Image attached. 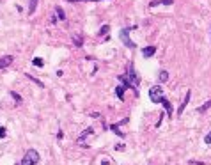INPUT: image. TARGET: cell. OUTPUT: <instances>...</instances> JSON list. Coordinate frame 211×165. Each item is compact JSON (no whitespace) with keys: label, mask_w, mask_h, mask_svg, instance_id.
<instances>
[{"label":"cell","mask_w":211,"mask_h":165,"mask_svg":"<svg viewBox=\"0 0 211 165\" xmlns=\"http://www.w3.org/2000/svg\"><path fill=\"white\" fill-rule=\"evenodd\" d=\"M133 29H137V27H135V25H130V27H124V29H121V30H119V37H121V41L124 43V46H126V48H131V50L137 48V44L130 39V32H131Z\"/></svg>","instance_id":"6da1fadb"},{"label":"cell","mask_w":211,"mask_h":165,"mask_svg":"<svg viewBox=\"0 0 211 165\" xmlns=\"http://www.w3.org/2000/svg\"><path fill=\"white\" fill-rule=\"evenodd\" d=\"M39 160H41V156H39V153L36 149H27V153H25V156L21 158L20 165H38Z\"/></svg>","instance_id":"7a4b0ae2"},{"label":"cell","mask_w":211,"mask_h":165,"mask_svg":"<svg viewBox=\"0 0 211 165\" xmlns=\"http://www.w3.org/2000/svg\"><path fill=\"white\" fill-rule=\"evenodd\" d=\"M163 89H161V85H153L151 89H149V99L153 101V103H161L163 101Z\"/></svg>","instance_id":"3957f363"},{"label":"cell","mask_w":211,"mask_h":165,"mask_svg":"<svg viewBox=\"0 0 211 165\" xmlns=\"http://www.w3.org/2000/svg\"><path fill=\"white\" fill-rule=\"evenodd\" d=\"M128 80L133 84L135 87L138 89V84H140V80H138V76H137V73H135V68H133V64H128Z\"/></svg>","instance_id":"277c9868"},{"label":"cell","mask_w":211,"mask_h":165,"mask_svg":"<svg viewBox=\"0 0 211 165\" xmlns=\"http://www.w3.org/2000/svg\"><path fill=\"white\" fill-rule=\"evenodd\" d=\"M92 133H94V130H92V128H85L82 133H80V137L77 139V144H78V146H85V142H83V140H85L89 135H92Z\"/></svg>","instance_id":"5b68a950"},{"label":"cell","mask_w":211,"mask_h":165,"mask_svg":"<svg viewBox=\"0 0 211 165\" xmlns=\"http://www.w3.org/2000/svg\"><path fill=\"white\" fill-rule=\"evenodd\" d=\"M13 60H14L13 55H4V57H0V69H5L7 66H11Z\"/></svg>","instance_id":"8992f818"},{"label":"cell","mask_w":211,"mask_h":165,"mask_svg":"<svg viewBox=\"0 0 211 165\" xmlns=\"http://www.w3.org/2000/svg\"><path fill=\"white\" fill-rule=\"evenodd\" d=\"M190 94H192V92H190V91H188V92H186V94H185V99H183V103H181V107L177 108V115H181V114L185 112V108H186V105H188V101H190Z\"/></svg>","instance_id":"52a82bcc"},{"label":"cell","mask_w":211,"mask_h":165,"mask_svg":"<svg viewBox=\"0 0 211 165\" xmlns=\"http://www.w3.org/2000/svg\"><path fill=\"white\" fill-rule=\"evenodd\" d=\"M174 0H153L149 4V7H156V5H172Z\"/></svg>","instance_id":"ba28073f"},{"label":"cell","mask_w":211,"mask_h":165,"mask_svg":"<svg viewBox=\"0 0 211 165\" xmlns=\"http://www.w3.org/2000/svg\"><path fill=\"white\" fill-rule=\"evenodd\" d=\"M154 52H156V46H146V48L142 50V55L147 59V57H153Z\"/></svg>","instance_id":"9c48e42d"},{"label":"cell","mask_w":211,"mask_h":165,"mask_svg":"<svg viewBox=\"0 0 211 165\" xmlns=\"http://www.w3.org/2000/svg\"><path fill=\"white\" fill-rule=\"evenodd\" d=\"M161 103H163V107H165V110H167V115H169V117H172L174 110H172V105H170V101H169L167 98H163V101H161Z\"/></svg>","instance_id":"30bf717a"},{"label":"cell","mask_w":211,"mask_h":165,"mask_svg":"<svg viewBox=\"0 0 211 165\" xmlns=\"http://www.w3.org/2000/svg\"><path fill=\"white\" fill-rule=\"evenodd\" d=\"M55 16H57L60 21H64V20H66V13L62 11V7H59V5L55 7Z\"/></svg>","instance_id":"8fae6325"},{"label":"cell","mask_w":211,"mask_h":165,"mask_svg":"<svg viewBox=\"0 0 211 165\" xmlns=\"http://www.w3.org/2000/svg\"><path fill=\"white\" fill-rule=\"evenodd\" d=\"M38 2L39 0H30V4H29V14H30V16L34 14V11H36V7H38Z\"/></svg>","instance_id":"7c38bea8"},{"label":"cell","mask_w":211,"mask_h":165,"mask_svg":"<svg viewBox=\"0 0 211 165\" xmlns=\"http://www.w3.org/2000/svg\"><path fill=\"white\" fill-rule=\"evenodd\" d=\"M110 130L114 131V133L117 135V137H124V131H121V128H119V124H112V126H110Z\"/></svg>","instance_id":"4fadbf2b"},{"label":"cell","mask_w":211,"mask_h":165,"mask_svg":"<svg viewBox=\"0 0 211 165\" xmlns=\"http://www.w3.org/2000/svg\"><path fill=\"white\" fill-rule=\"evenodd\" d=\"M32 64L38 66V68H43V66H44V60H43L41 57H36V59H32Z\"/></svg>","instance_id":"5bb4252c"},{"label":"cell","mask_w":211,"mask_h":165,"mask_svg":"<svg viewBox=\"0 0 211 165\" xmlns=\"http://www.w3.org/2000/svg\"><path fill=\"white\" fill-rule=\"evenodd\" d=\"M73 43H75L77 46H82V43H83L82 36H80V34H78V36H73Z\"/></svg>","instance_id":"9a60e30c"},{"label":"cell","mask_w":211,"mask_h":165,"mask_svg":"<svg viewBox=\"0 0 211 165\" xmlns=\"http://www.w3.org/2000/svg\"><path fill=\"white\" fill-rule=\"evenodd\" d=\"M208 108H211V99H209V101H206L204 105H200L197 110H199V112H204V110H208Z\"/></svg>","instance_id":"2e32d148"},{"label":"cell","mask_w":211,"mask_h":165,"mask_svg":"<svg viewBox=\"0 0 211 165\" xmlns=\"http://www.w3.org/2000/svg\"><path fill=\"white\" fill-rule=\"evenodd\" d=\"M9 94H11V96H13V99H14V101H16V103H21V96H20L18 92L11 91V92H9Z\"/></svg>","instance_id":"e0dca14e"},{"label":"cell","mask_w":211,"mask_h":165,"mask_svg":"<svg viewBox=\"0 0 211 165\" xmlns=\"http://www.w3.org/2000/svg\"><path fill=\"white\" fill-rule=\"evenodd\" d=\"M160 80H161V82H167V80H169V73H167L165 69L160 71Z\"/></svg>","instance_id":"ac0fdd59"},{"label":"cell","mask_w":211,"mask_h":165,"mask_svg":"<svg viewBox=\"0 0 211 165\" xmlns=\"http://www.w3.org/2000/svg\"><path fill=\"white\" fill-rule=\"evenodd\" d=\"M108 30H110V25H103V27L99 29V32H98V34H99V36H103V34H107Z\"/></svg>","instance_id":"d6986e66"},{"label":"cell","mask_w":211,"mask_h":165,"mask_svg":"<svg viewBox=\"0 0 211 165\" xmlns=\"http://www.w3.org/2000/svg\"><path fill=\"white\" fill-rule=\"evenodd\" d=\"M27 76H29V78H30V80H32L34 84H38V85L41 87V89H44V84H43V82H39L38 78H34V76H30V75H27Z\"/></svg>","instance_id":"ffe728a7"},{"label":"cell","mask_w":211,"mask_h":165,"mask_svg":"<svg viewBox=\"0 0 211 165\" xmlns=\"http://www.w3.org/2000/svg\"><path fill=\"white\" fill-rule=\"evenodd\" d=\"M7 131H5V126H0V139H5Z\"/></svg>","instance_id":"44dd1931"},{"label":"cell","mask_w":211,"mask_h":165,"mask_svg":"<svg viewBox=\"0 0 211 165\" xmlns=\"http://www.w3.org/2000/svg\"><path fill=\"white\" fill-rule=\"evenodd\" d=\"M204 142H206V144H209V146H211V131L208 133V135H206V137H204Z\"/></svg>","instance_id":"7402d4cb"},{"label":"cell","mask_w":211,"mask_h":165,"mask_svg":"<svg viewBox=\"0 0 211 165\" xmlns=\"http://www.w3.org/2000/svg\"><path fill=\"white\" fill-rule=\"evenodd\" d=\"M64 139V133H62V130H59L57 131V140H62Z\"/></svg>","instance_id":"603a6c76"},{"label":"cell","mask_w":211,"mask_h":165,"mask_svg":"<svg viewBox=\"0 0 211 165\" xmlns=\"http://www.w3.org/2000/svg\"><path fill=\"white\" fill-rule=\"evenodd\" d=\"M115 149H117V151H122V149H124V146H122V144H121V146L117 144V146H115Z\"/></svg>","instance_id":"cb8c5ba5"},{"label":"cell","mask_w":211,"mask_h":165,"mask_svg":"<svg viewBox=\"0 0 211 165\" xmlns=\"http://www.w3.org/2000/svg\"><path fill=\"white\" fill-rule=\"evenodd\" d=\"M87 2H89V0H87ZM91 2H101V0H91Z\"/></svg>","instance_id":"d4e9b609"},{"label":"cell","mask_w":211,"mask_h":165,"mask_svg":"<svg viewBox=\"0 0 211 165\" xmlns=\"http://www.w3.org/2000/svg\"><path fill=\"white\" fill-rule=\"evenodd\" d=\"M68 2H78V0H68Z\"/></svg>","instance_id":"484cf974"}]
</instances>
